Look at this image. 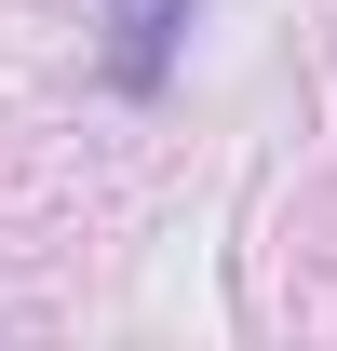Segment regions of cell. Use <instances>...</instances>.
Returning <instances> with one entry per match:
<instances>
[{"label": "cell", "mask_w": 337, "mask_h": 351, "mask_svg": "<svg viewBox=\"0 0 337 351\" xmlns=\"http://www.w3.org/2000/svg\"><path fill=\"white\" fill-rule=\"evenodd\" d=\"M108 14H122V82L149 95V82H162V41H175V14H189V0H108Z\"/></svg>", "instance_id": "obj_1"}]
</instances>
